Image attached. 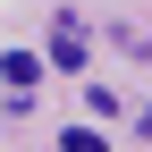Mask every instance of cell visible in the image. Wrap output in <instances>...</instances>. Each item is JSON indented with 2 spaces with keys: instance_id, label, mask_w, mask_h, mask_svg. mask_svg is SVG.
I'll list each match as a JSON object with an SVG mask.
<instances>
[{
  "instance_id": "obj_1",
  "label": "cell",
  "mask_w": 152,
  "mask_h": 152,
  "mask_svg": "<svg viewBox=\"0 0 152 152\" xmlns=\"http://www.w3.org/2000/svg\"><path fill=\"white\" fill-rule=\"evenodd\" d=\"M51 59H59V68H85V26H76V17H59V42H51Z\"/></svg>"
},
{
  "instance_id": "obj_2",
  "label": "cell",
  "mask_w": 152,
  "mask_h": 152,
  "mask_svg": "<svg viewBox=\"0 0 152 152\" xmlns=\"http://www.w3.org/2000/svg\"><path fill=\"white\" fill-rule=\"evenodd\" d=\"M0 76H9V93H34V76H42V59H34V51H9V59H0Z\"/></svg>"
},
{
  "instance_id": "obj_3",
  "label": "cell",
  "mask_w": 152,
  "mask_h": 152,
  "mask_svg": "<svg viewBox=\"0 0 152 152\" xmlns=\"http://www.w3.org/2000/svg\"><path fill=\"white\" fill-rule=\"evenodd\" d=\"M59 152H110V144L93 135V127H68V135H59Z\"/></svg>"
}]
</instances>
